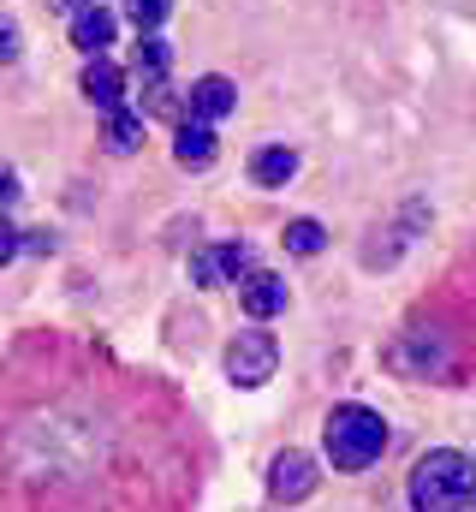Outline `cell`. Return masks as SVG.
Instances as JSON below:
<instances>
[{"label": "cell", "instance_id": "5", "mask_svg": "<svg viewBox=\"0 0 476 512\" xmlns=\"http://www.w3.org/2000/svg\"><path fill=\"white\" fill-rule=\"evenodd\" d=\"M238 274H250V245H238V239L209 245V251L191 256V280H197V286H227Z\"/></svg>", "mask_w": 476, "mask_h": 512}, {"label": "cell", "instance_id": "4", "mask_svg": "<svg viewBox=\"0 0 476 512\" xmlns=\"http://www.w3.org/2000/svg\"><path fill=\"white\" fill-rule=\"evenodd\" d=\"M268 495L280 501V507H298V501H310L316 495V465L304 459V453H280L274 465H268Z\"/></svg>", "mask_w": 476, "mask_h": 512}, {"label": "cell", "instance_id": "3", "mask_svg": "<svg viewBox=\"0 0 476 512\" xmlns=\"http://www.w3.org/2000/svg\"><path fill=\"white\" fill-rule=\"evenodd\" d=\"M274 370H280V346H274V334L250 328V334H238L233 346H227V382L262 387Z\"/></svg>", "mask_w": 476, "mask_h": 512}, {"label": "cell", "instance_id": "12", "mask_svg": "<svg viewBox=\"0 0 476 512\" xmlns=\"http://www.w3.org/2000/svg\"><path fill=\"white\" fill-rule=\"evenodd\" d=\"M131 66H137V78H143V84H161V78H167V66H173V48H167L161 36H137Z\"/></svg>", "mask_w": 476, "mask_h": 512}, {"label": "cell", "instance_id": "15", "mask_svg": "<svg viewBox=\"0 0 476 512\" xmlns=\"http://www.w3.org/2000/svg\"><path fill=\"white\" fill-rule=\"evenodd\" d=\"M322 245H328V233L316 221H286V251L292 256H316Z\"/></svg>", "mask_w": 476, "mask_h": 512}, {"label": "cell", "instance_id": "6", "mask_svg": "<svg viewBox=\"0 0 476 512\" xmlns=\"http://www.w3.org/2000/svg\"><path fill=\"white\" fill-rule=\"evenodd\" d=\"M185 114L203 120V126H221L227 114H238V90L227 84V78H197L191 96H185Z\"/></svg>", "mask_w": 476, "mask_h": 512}, {"label": "cell", "instance_id": "20", "mask_svg": "<svg viewBox=\"0 0 476 512\" xmlns=\"http://www.w3.org/2000/svg\"><path fill=\"white\" fill-rule=\"evenodd\" d=\"M12 191H18V179H12V167H0V203H6Z\"/></svg>", "mask_w": 476, "mask_h": 512}, {"label": "cell", "instance_id": "8", "mask_svg": "<svg viewBox=\"0 0 476 512\" xmlns=\"http://www.w3.org/2000/svg\"><path fill=\"white\" fill-rule=\"evenodd\" d=\"M173 155H179L191 173H203V167H215L221 137H215V126H203V120H179V131H173Z\"/></svg>", "mask_w": 476, "mask_h": 512}, {"label": "cell", "instance_id": "7", "mask_svg": "<svg viewBox=\"0 0 476 512\" xmlns=\"http://www.w3.org/2000/svg\"><path fill=\"white\" fill-rule=\"evenodd\" d=\"M238 304H244L256 322H268V316H280V310L292 304V292H286V280H280V274H268V268H250V274H244V292H238Z\"/></svg>", "mask_w": 476, "mask_h": 512}, {"label": "cell", "instance_id": "17", "mask_svg": "<svg viewBox=\"0 0 476 512\" xmlns=\"http://www.w3.org/2000/svg\"><path fill=\"white\" fill-rule=\"evenodd\" d=\"M18 54H24V36H18V24L0 12V66H12Z\"/></svg>", "mask_w": 476, "mask_h": 512}, {"label": "cell", "instance_id": "13", "mask_svg": "<svg viewBox=\"0 0 476 512\" xmlns=\"http://www.w3.org/2000/svg\"><path fill=\"white\" fill-rule=\"evenodd\" d=\"M102 137H108V149H143V114L137 108H108V126H102Z\"/></svg>", "mask_w": 476, "mask_h": 512}, {"label": "cell", "instance_id": "11", "mask_svg": "<svg viewBox=\"0 0 476 512\" xmlns=\"http://www.w3.org/2000/svg\"><path fill=\"white\" fill-rule=\"evenodd\" d=\"M292 173H298V149H286V143H268V149H256V155H250V179H256V185H268V191H274V185H286Z\"/></svg>", "mask_w": 476, "mask_h": 512}, {"label": "cell", "instance_id": "2", "mask_svg": "<svg viewBox=\"0 0 476 512\" xmlns=\"http://www.w3.org/2000/svg\"><path fill=\"white\" fill-rule=\"evenodd\" d=\"M322 447H328V465L334 471H369L387 453V423L369 405H340L328 417V429H322Z\"/></svg>", "mask_w": 476, "mask_h": 512}, {"label": "cell", "instance_id": "10", "mask_svg": "<svg viewBox=\"0 0 476 512\" xmlns=\"http://www.w3.org/2000/svg\"><path fill=\"white\" fill-rule=\"evenodd\" d=\"M84 96L108 114V108H119V96H125V72H119L108 54H96L90 66H84Z\"/></svg>", "mask_w": 476, "mask_h": 512}, {"label": "cell", "instance_id": "9", "mask_svg": "<svg viewBox=\"0 0 476 512\" xmlns=\"http://www.w3.org/2000/svg\"><path fill=\"white\" fill-rule=\"evenodd\" d=\"M114 30H119V18L108 12V6H84V12L72 18V48H84V54L96 60V54L114 48Z\"/></svg>", "mask_w": 476, "mask_h": 512}, {"label": "cell", "instance_id": "18", "mask_svg": "<svg viewBox=\"0 0 476 512\" xmlns=\"http://www.w3.org/2000/svg\"><path fill=\"white\" fill-rule=\"evenodd\" d=\"M12 256H18V233H12V221L0 215V268H6Z\"/></svg>", "mask_w": 476, "mask_h": 512}, {"label": "cell", "instance_id": "1", "mask_svg": "<svg viewBox=\"0 0 476 512\" xmlns=\"http://www.w3.org/2000/svg\"><path fill=\"white\" fill-rule=\"evenodd\" d=\"M411 512H465L476 501V459L459 447H435L405 477Z\"/></svg>", "mask_w": 476, "mask_h": 512}, {"label": "cell", "instance_id": "19", "mask_svg": "<svg viewBox=\"0 0 476 512\" xmlns=\"http://www.w3.org/2000/svg\"><path fill=\"white\" fill-rule=\"evenodd\" d=\"M48 6H54V12H66V18H78V12H84L90 0H48Z\"/></svg>", "mask_w": 476, "mask_h": 512}, {"label": "cell", "instance_id": "16", "mask_svg": "<svg viewBox=\"0 0 476 512\" xmlns=\"http://www.w3.org/2000/svg\"><path fill=\"white\" fill-rule=\"evenodd\" d=\"M173 108H179V96L167 90V78H161V84H143V108H137L143 120H149V114H155V120H179Z\"/></svg>", "mask_w": 476, "mask_h": 512}, {"label": "cell", "instance_id": "14", "mask_svg": "<svg viewBox=\"0 0 476 512\" xmlns=\"http://www.w3.org/2000/svg\"><path fill=\"white\" fill-rule=\"evenodd\" d=\"M125 12L137 24V36H161V24L173 18V0H125Z\"/></svg>", "mask_w": 476, "mask_h": 512}]
</instances>
